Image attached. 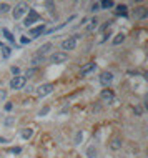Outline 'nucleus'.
Masks as SVG:
<instances>
[{"mask_svg":"<svg viewBox=\"0 0 148 158\" xmlns=\"http://www.w3.org/2000/svg\"><path fill=\"white\" fill-rule=\"evenodd\" d=\"M27 12H28V3L20 2V3H17L15 8L12 10V17H14V20H18V19H22Z\"/></svg>","mask_w":148,"mask_h":158,"instance_id":"1","label":"nucleus"},{"mask_svg":"<svg viewBox=\"0 0 148 158\" xmlns=\"http://www.w3.org/2000/svg\"><path fill=\"white\" fill-rule=\"evenodd\" d=\"M35 22H40V15L37 14L33 8H28V12H27V17H25V20H23V25L27 28H30Z\"/></svg>","mask_w":148,"mask_h":158,"instance_id":"2","label":"nucleus"},{"mask_svg":"<svg viewBox=\"0 0 148 158\" xmlns=\"http://www.w3.org/2000/svg\"><path fill=\"white\" fill-rule=\"evenodd\" d=\"M53 83H42L39 88H37V95H39L40 98H43V97H48L50 93L53 92Z\"/></svg>","mask_w":148,"mask_h":158,"instance_id":"3","label":"nucleus"},{"mask_svg":"<svg viewBox=\"0 0 148 158\" xmlns=\"http://www.w3.org/2000/svg\"><path fill=\"white\" fill-rule=\"evenodd\" d=\"M25 83H27L25 77L17 75V77H14V78L10 80V88H12V90H20V88H23V87H25Z\"/></svg>","mask_w":148,"mask_h":158,"instance_id":"4","label":"nucleus"},{"mask_svg":"<svg viewBox=\"0 0 148 158\" xmlns=\"http://www.w3.org/2000/svg\"><path fill=\"white\" fill-rule=\"evenodd\" d=\"M68 60V55H67L65 52H53L52 55H50V62L52 63H63V62H67Z\"/></svg>","mask_w":148,"mask_h":158,"instance_id":"5","label":"nucleus"},{"mask_svg":"<svg viewBox=\"0 0 148 158\" xmlns=\"http://www.w3.org/2000/svg\"><path fill=\"white\" fill-rule=\"evenodd\" d=\"M75 47H77V37H68L62 42V48L65 50V53L70 50H75Z\"/></svg>","mask_w":148,"mask_h":158,"instance_id":"6","label":"nucleus"},{"mask_svg":"<svg viewBox=\"0 0 148 158\" xmlns=\"http://www.w3.org/2000/svg\"><path fill=\"white\" fill-rule=\"evenodd\" d=\"M112 82H113V73L112 72H103V73L100 75V83L103 85L105 88H108Z\"/></svg>","mask_w":148,"mask_h":158,"instance_id":"7","label":"nucleus"},{"mask_svg":"<svg viewBox=\"0 0 148 158\" xmlns=\"http://www.w3.org/2000/svg\"><path fill=\"white\" fill-rule=\"evenodd\" d=\"M133 17L137 20H143V19H146L148 17V10H146V7H137L135 8V12H133Z\"/></svg>","mask_w":148,"mask_h":158,"instance_id":"8","label":"nucleus"},{"mask_svg":"<svg viewBox=\"0 0 148 158\" xmlns=\"http://www.w3.org/2000/svg\"><path fill=\"white\" fill-rule=\"evenodd\" d=\"M121 145H123V140H121L120 136H113V138L110 140L108 147L112 148V150H120V148H121Z\"/></svg>","mask_w":148,"mask_h":158,"instance_id":"9","label":"nucleus"},{"mask_svg":"<svg viewBox=\"0 0 148 158\" xmlns=\"http://www.w3.org/2000/svg\"><path fill=\"white\" fill-rule=\"evenodd\" d=\"M43 32H45V23H40L39 27H30V35H32L33 38L40 37Z\"/></svg>","mask_w":148,"mask_h":158,"instance_id":"10","label":"nucleus"},{"mask_svg":"<svg viewBox=\"0 0 148 158\" xmlns=\"http://www.w3.org/2000/svg\"><path fill=\"white\" fill-rule=\"evenodd\" d=\"M113 97H115V93H113V90H110V88H105V90H101V93H100V98L103 102H112Z\"/></svg>","mask_w":148,"mask_h":158,"instance_id":"11","label":"nucleus"},{"mask_svg":"<svg viewBox=\"0 0 148 158\" xmlns=\"http://www.w3.org/2000/svg\"><path fill=\"white\" fill-rule=\"evenodd\" d=\"M95 62H90V63H87V65H83L82 67V70H80V75H82V77H85V75H88V73H90V72H93L95 70Z\"/></svg>","mask_w":148,"mask_h":158,"instance_id":"12","label":"nucleus"},{"mask_svg":"<svg viewBox=\"0 0 148 158\" xmlns=\"http://www.w3.org/2000/svg\"><path fill=\"white\" fill-rule=\"evenodd\" d=\"M52 48H53V45L50 44V42H47V44H43V45L39 48V55H40V57H43V55H47Z\"/></svg>","mask_w":148,"mask_h":158,"instance_id":"13","label":"nucleus"},{"mask_svg":"<svg viewBox=\"0 0 148 158\" xmlns=\"http://www.w3.org/2000/svg\"><path fill=\"white\" fill-rule=\"evenodd\" d=\"M0 33H2V35L10 42V44H15V37H14V33H12L10 30H7V28H0Z\"/></svg>","mask_w":148,"mask_h":158,"instance_id":"14","label":"nucleus"},{"mask_svg":"<svg viewBox=\"0 0 148 158\" xmlns=\"http://www.w3.org/2000/svg\"><path fill=\"white\" fill-rule=\"evenodd\" d=\"M97 155H98L97 147H95V145H90V147L87 148V156H88V158H97Z\"/></svg>","mask_w":148,"mask_h":158,"instance_id":"15","label":"nucleus"},{"mask_svg":"<svg viewBox=\"0 0 148 158\" xmlns=\"http://www.w3.org/2000/svg\"><path fill=\"white\" fill-rule=\"evenodd\" d=\"M125 33H117V35H115V38H113V40H112V44L113 45H120V44H123V42H125Z\"/></svg>","mask_w":148,"mask_h":158,"instance_id":"16","label":"nucleus"},{"mask_svg":"<svg viewBox=\"0 0 148 158\" xmlns=\"http://www.w3.org/2000/svg\"><path fill=\"white\" fill-rule=\"evenodd\" d=\"M115 14L120 15V17H126V15H128V8H126V5H121V3H120V5L117 7V12H115Z\"/></svg>","mask_w":148,"mask_h":158,"instance_id":"17","label":"nucleus"},{"mask_svg":"<svg viewBox=\"0 0 148 158\" xmlns=\"http://www.w3.org/2000/svg\"><path fill=\"white\" fill-rule=\"evenodd\" d=\"M32 136H33V128H23L22 138H23V140H30Z\"/></svg>","mask_w":148,"mask_h":158,"instance_id":"18","label":"nucleus"},{"mask_svg":"<svg viewBox=\"0 0 148 158\" xmlns=\"http://www.w3.org/2000/svg\"><path fill=\"white\" fill-rule=\"evenodd\" d=\"M113 5H115V2H113V0H101L100 8H112Z\"/></svg>","mask_w":148,"mask_h":158,"instance_id":"19","label":"nucleus"},{"mask_svg":"<svg viewBox=\"0 0 148 158\" xmlns=\"http://www.w3.org/2000/svg\"><path fill=\"white\" fill-rule=\"evenodd\" d=\"M10 53H12V48H10V47L2 45V55H3V58H8V57H10Z\"/></svg>","mask_w":148,"mask_h":158,"instance_id":"20","label":"nucleus"},{"mask_svg":"<svg viewBox=\"0 0 148 158\" xmlns=\"http://www.w3.org/2000/svg\"><path fill=\"white\" fill-rule=\"evenodd\" d=\"M83 136H85V135H83V131L78 130L77 135H75V145H80V143H82V142H83Z\"/></svg>","mask_w":148,"mask_h":158,"instance_id":"21","label":"nucleus"},{"mask_svg":"<svg viewBox=\"0 0 148 158\" xmlns=\"http://www.w3.org/2000/svg\"><path fill=\"white\" fill-rule=\"evenodd\" d=\"M37 72H39V70H37V67H33V68H28V70L25 72V80H27V78H32V77L35 75Z\"/></svg>","mask_w":148,"mask_h":158,"instance_id":"22","label":"nucleus"},{"mask_svg":"<svg viewBox=\"0 0 148 158\" xmlns=\"http://www.w3.org/2000/svg\"><path fill=\"white\" fill-rule=\"evenodd\" d=\"M3 125L5 127H14L15 125V117H7L5 120H3Z\"/></svg>","mask_w":148,"mask_h":158,"instance_id":"23","label":"nucleus"},{"mask_svg":"<svg viewBox=\"0 0 148 158\" xmlns=\"http://www.w3.org/2000/svg\"><path fill=\"white\" fill-rule=\"evenodd\" d=\"M8 10H10V5H8V3H0V15L7 14Z\"/></svg>","mask_w":148,"mask_h":158,"instance_id":"24","label":"nucleus"},{"mask_svg":"<svg viewBox=\"0 0 148 158\" xmlns=\"http://www.w3.org/2000/svg\"><path fill=\"white\" fill-rule=\"evenodd\" d=\"M43 60H45L43 57H40V55H37V57H33V58H32V63H33V65H40V63L43 62Z\"/></svg>","mask_w":148,"mask_h":158,"instance_id":"25","label":"nucleus"},{"mask_svg":"<svg viewBox=\"0 0 148 158\" xmlns=\"http://www.w3.org/2000/svg\"><path fill=\"white\" fill-rule=\"evenodd\" d=\"M97 25H98V20H97V19H92L90 20V25H88V30H95V28H97Z\"/></svg>","mask_w":148,"mask_h":158,"instance_id":"26","label":"nucleus"},{"mask_svg":"<svg viewBox=\"0 0 148 158\" xmlns=\"http://www.w3.org/2000/svg\"><path fill=\"white\" fill-rule=\"evenodd\" d=\"M133 113L137 115V117H142V113H143V108H142L140 105H137V106L133 108Z\"/></svg>","mask_w":148,"mask_h":158,"instance_id":"27","label":"nucleus"},{"mask_svg":"<svg viewBox=\"0 0 148 158\" xmlns=\"http://www.w3.org/2000/svg\"><path fill=\"white\" fill-rule=\"evenodd\" d=\"M110 25H112V22H105L103 25H101L100 32H107V30H110Z\"/></svg>","mask_w":148,"mask_h":158,"instance_id":"28","label":"nucleus"},{"mask_svg":"<svg viewBox=\"0 0 148 158\" xmlns=\"http://www.w3.org/2000/svg\"><path fill=\"white\" fill-rule=\"evenodd\" d=\"M48 112H50V108H48V106H43V108H42L40 112H39V115H40V117H45V115H47Z\"/></svg>","mask_w":148,"mask_h":158,"instance_id":"29","label":"nucleus"},{"mask_svg":"<svg viewBox=\"0 0 148 158\" xmlns=\"http://www.w3.org/2000/svg\"><path fill=\"white\" fill-rule=\"evenodd\" d=\"M98 10H100V3H97V2H95L93 5L90 7V12H93V14H95V12H98Z\"/></svg>","mask_w":148,"mask_h":158,"instance_id":"30","label":"nucleus"},{"mask_svg":"<svg viewBox=\"0 0 148 158\" xmlns=\"http://www.w3.org/2000/svg\"><path fill=\"white\" fill-rule=\"evenodd\" d=\"M7 98V90H3V88H0V102H3Z\"/></svg>","mask_w":148,"mask_h":158,"instance_id":"31","label":"nucleus"},{"mask_svg":"<svg viewBox=\"0 0 148 158\" xmlns=\"http://www.w3.org/2000/svg\"><path fill=\"white\" fill-rule=\"evenodd\" d=\"M12 108H14V103H12V102H7L5 103V112H12Z\"/></svg>","mask_w":148,"mask_h":158,"instance_id":"32","label":"nucleus"},{"mask_svg":"<svg viewBox=\"0 0 148 158\" xmlns=\"http://www.w3.org/2000/svg\"><path fill=\"white\" fill-rule=\"evenodd\" d=\"M10 152L14 153V155H18V153L22 152V148H20V147H14V148H10Z\"/></svg>","mask_w":148,"mask_h":158,"instance_id":"33","label":"nucleus"},{"mask_svg":"<svg viewBox=\"0 0 148 158\" xmlns=\"http://www.w3.org/2000/svg\"><path fill=\"white\" fill-rule=\"evenodd\" d=\"M20 44H22V45H27V44H30V38H27V37H22V38H20Z\"/></svg>","mask_w":148,"mask_h":158,"instance_id":"34","label":"nucleus"},{"mask_svg":"<svg viewBox=\"0 0 148 158\" xmlns=\"http://www.w3.org/2000/svg\"><path fill=\"white\" fill-rule=\"evenodd\" d=\"M10 72L17 77V75H18V72H20V68H18V67H12V68H10Z\"/></svg>","mask_w":148,"mask_h":158,"instance_id":"35","label":"nucleus"},{"mask_svg":"<svg viewBox=\"0 0 148 158\" xmlns=\"http://www.w3.org/2000/svg\"><path fill=\"white\" fill-rule=\"evenodd\" d=\"M47 7L48 8H53V2H52V0H47Z\"/></svg>","mask_w":148,"mask_h":158,"instance_id":"36","label":"nucleus"},{"mask_svg":"<svg viewBox=\"0 0 148 158\" xmlns=\"http://www.w3.org/2000/svg\"><path fill=\"white\" fill-rule=\"evenodd\" d=\"M137 2H143V0H137Z\"/></svg>","mask_w":148,"mask_h":158,"instance_id":"37","label":"nucleus"},{"mask_svg":"<svg viewBox=\"0 0 148 158\" xmlns=\"http://www.w3.org/2000/svg\"><path fill=\"white\" fill-rule=\"evenodd\" d=\"M73 2H77V0H73Z\"/></svg>","mask_w":148,"mask_h":158,"instance_id":"38","label":"nucleus"}]
</instances>
